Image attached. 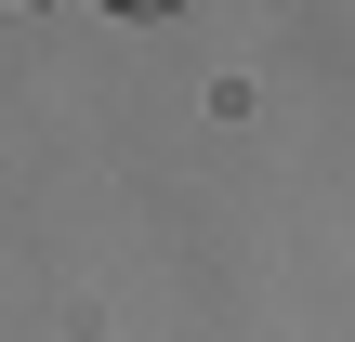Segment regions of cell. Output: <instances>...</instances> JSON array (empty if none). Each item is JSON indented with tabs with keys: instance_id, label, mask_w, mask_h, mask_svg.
I'll return each instance as SVG.
<instances>
[{
	"instance_id": "obj_1",
	"label": "cell",
	"mask_w": 355,
	"mask_h": 342,
	"mask_svg": "<svg viewBox=\"0 0 355 342\" xmlns=\"http://www.w3.org/2000/svg\"><path fill=\"white\" fill-rule=\"evenodd\" d=\"M119 13H171V0H119Z\"/></svg>"
}]
</instances>
